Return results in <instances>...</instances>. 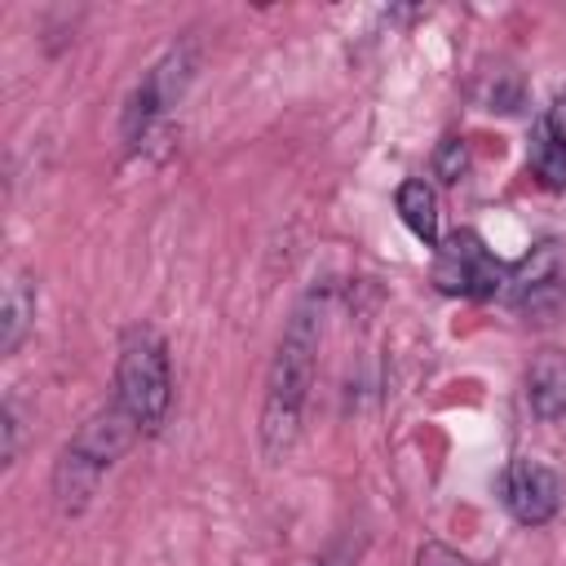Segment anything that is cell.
Masks as SVG:
<instances>
[{"mask_svg":"<svg viewBox=\"0 0 566 566\" xmlns=\"http://www.w3.org/2000/svg\"><path fill=\"white\" fill-rule=\"evenodd\" d=\"M318 367V310L305 296L292 318L283 323V336L274 345L270 371H265V394H261V451L265 460H283L301 433V416L310 402Z\"/></svg>","mask_w":566,"mask_h":566,"instance_id":"obj_1","label":"cell"},{"mask_svg":"<svg viewBox=\"0 0 566 566\" xmlns=\"http://www.w3.org/2000/svg\"><path fill=\"white\" fill-rule=\"evenodd\" d=\"M186 80H190V53L186 49H168V57L146 71V80L128 93V106H124V142L128 146H137L150 133V124L181 93Z\"/></svg>","mask_w":566,"mask_h":566,"instance_id":"obj_5","label":"cell"},{"mask_svg":"<svg viewBox=\"0 0 566 566\" xmlns=\"http://www.w3.org/2000/svg\"><path fill=\"white\" fill-rule=\"evenodd\" d=\"M31 323H35V279L13 274L4 287V305H0V354H18Z\"/></svg>","mask_w":566,"mask_h":566,"instance_id":"obj_9","label":"cell"},{"mask_svg":"<svg viewBox=\"0 0 566 566\" xmlns=\"http://www.w3.org/2000/svg\"><path fill=\"white\" fill-rule=\"evenodd\" d=\"M531 168L548 190H566V142H557L548 133V124H539L535 146H531Z\"/></svg>","mask_w":566,"mask_h":566,"instance_id":"obj_11","label":"cell"},{"mask_svg":"<svg viewBox=\"0 0 566 566\" xmlns=\"http://www.w3.org/2000/svg\"><path fill=\"white\" fill-rule=\"evenodd\" d=\"M433 283L447 296H495L504 292V265L491 256V248L473 230H455L447 243H438L433 261Z\"/></svg>","mask_w":566,"mask_h":566,"instance_id":"obj_4","label":"cell"},{"mask_svg":"<svg viewBox=\"0 0 566 566\" xmlns=\"http://www.w3.org/2000/svg\"><path fill=\"white\" fill-rule=\"evenodd\" d=\"M504 504L522 526H544L562 509V478L548 464L517 455L504 469Z\"/></svg>","mask_w":566,"mask_h":566,"instance_id":"obj_6","label":"cell"},{"mask_svg":"<svg viewBox=\"0 0 566 566\" xmlns=\"http://www.w3.org/2000/svg\"><path fill=\"white\" fill-rule=\"evenodd\" d=\"M314 566H340V562H336V557H318Z\"/></svg>","mask_w":566,"mask_h":566,"instance_id":"obj_16","label":"cell"},{"mask_svg":"<svg viewBox=\"0 0 566 566\" xmlns=\"http://www.w3.org/2000/svg\"><path fill=\"white\" fill-rule=\"evenodd\" d=\"M504 301L522 323H557L566 314V248L539 243L504 274Z\"/></svg>","mask_w":566,"mask_h":566,"instance_id":"obj_3","label":"cell"},{"mask_svg":"<svg viewBox=\"0 0 566 566\" xmlns=\"http://www.w3.org/2000/svg\"><path fill=\"white\" fill-rule=\"evenodd\" d=\"M137 433H142V429H137V420H133V416L111 398L106 407H97V411H93V416L71 433L66 451H71V455H80V460H88L93 469H102V473H106V469H111V464H115V460L137 442Z\"/></svg>","mask_w":566,"mask_h":566,"instance_id":"obj_7","label":"cell"},{"mask_svg":"<svg viewBox=\"0 0 566 566\" xmlns=\"http://www.w3.org/2000/svg\"><path fill=\"white\" fill-rule=\"evenodd\" d=\"M0 429H4L0 460L13 464V460H18V447H22V420H18V407H13V402H4V411H0Z\"/></svg>","mask_w":566,"mask_h":566,"instance_id":"obj_14","label":"cell"},{"mask_svg":"<svg viewBox=\"0 0 566 566\" xmlns=\"http://www.w3.org/2000/svg\"><path fill=\"white\" fill-rule=\"evenodd\" d=\"M416 566H473L460 548H451V544H442V539H424L420 548H416Z\"/></svg>","mask_w":566,"mask_h":566,"instance_id":"obj_13","label":"cell"},{"mask_svg":"<svg viewBox=\"0 0 566 566\" xmlns=\"http://www.w3.org/2000/svg\"><path fill=\"white\" fill-rule=\"evenodd\" d=\"M394 203H398L402 226H407L424 248H438V243H442V239H438V195H433L429 181H420V177L402 181L398 195H394Z\"/></svg>","mask_w":566,"mask_h":566,"instance_id":"obj_10","label":"cell"},{"mask_svg":"<svg viewBox=\"0 0 566 566\" xmlns=\"http://www.w3.org/2000/svg\"><path fill=\"white\" fill-rule=\"evenodd\" d=\"M464 168H469V150H464V142H460V137H447V142L438 146V155H433V177L447 181V186H455V181L464 177Z\"/></svg>","mask_w":566,"mask_h":566,"instance_id":"obj_12","label":"cell"},{"mask_svg":"<svg viewBox=\"0 0 566 566\" xmlns=\"http://www.w3.org/2000/svg\"><path fill=\"white\" fill-rule=\"evenodd\" d=\"M544 124H548V133H553L557 142H566V93H557V97H553V106H548Z\"/></svg>","mask_w":566,"mask_h":566,"instance_id":"obj_15","label":"cell"},{"mask_svg":"<svg viewBox=\"0 0 566 566\" xmlns=\"http://www.w3.org/2000/svg\"><path fill=\"white\" fill-rule=\"evenodd\" d=\"M526 402L539 420L566 416V349H557V345L535 349V358L526 367Z\"/></svg>","mask_w":566,"mask_h":566,"instance_id":"obj_8","label":"cell"},{"mask_svg":"<svg viewBox=\"0 0 566 566\" xmlns=\"http://www.w3.org/2000/svg\"><path fill=\"white\" fill-rule=\"evenodd\" d=\"M115 402L137 420L142 433H155L172 407V363L155 327H128L115 358Z\"/></svg>","mask_w":566,"mask_h":566,"instance_id":"obj_2","label":"cell"}]
</instances>
